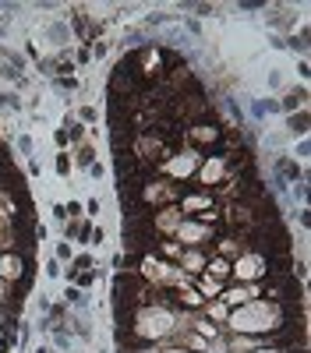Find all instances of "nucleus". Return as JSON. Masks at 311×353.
I'll return each mask as SVG.
<instances>
[{
    "instance_id": "nucleus-35",
    "label": "nucleus",
    "mask_w": 311,
    "mask_h": 353,
    "mask_svg": "<svg viewBox=\"0 0 311 353\" xmlns=\"http://www.w3.org/2000/svg\"><path fill=\"white\" fill-rule=\"evenodd\" d=\"M163 353H188V350H163Z\"/></svg>"
},
{
    "instance_id": "nucleus-6",
    "label": "nucleus",
    "mask_w": 311,
    "mask_h": 353,
    "mask_svg": "<svg viewBox=\"0 0 311 353\" xmlns=\"http://www.w3.org/2000/svg\"><path fill=\"white\" fill-rule=\"evenodd\" d=\"M173 237L180 240V247H184V244H188V247H205V244H209V226H202V222H195V219H184Z\"/></svg>"
},
{
    "instance_id": "nucleus-36",
    "label": "nucleus",
    "mask_w": 311,
    "mask_h": 353,
    "mask_svg": "<svg viewBox=\"0 0 311 353\" xmlns=\"http://www.w3.org/2000/svg\"><path fill=\"white\" fill-rule=\"evenodd\" d=\"M0 103H4V95H0Z\"/></svg>"
},
{
    "instance_id": "nucleus-22",
    "label": "nucleus",
    "mask_w": 311,
    "mask_h": 353,
    "mask_svg": "<svg viewBox=\"0 0 311 353\" xmlns=\"http://www.w3.org/2000/svg\"><path fill=\"white\" fill-rule=\"evenodd\" d=\"M57 88H60V92H75L78 88L75 74H57Z\"/></svg>"
},
{
    "instance_id": "nucleus-23",
    "label": "nucleus",
    "mask_w": 311,
    "mask_h": 353,
    "mask_svg": "<svg viewBox=\"0 0 311 353\" xmlns=\"http://www.w3.org/2000/svg\"><path fill=\"white\" fill-rule=\"evenodd\" d=\"M75 282H78V290H85V286H92V282H96V272H92V269H85V272H78V276H75Z\"/></svg>"
},
{
    "instance_id": "nucleus-5",
    "label": "nucleus",
    "mask_w": 311,
    "mask_h": 353,
    "mask_svg": "<svg viewBox=\"0 0 311 353\" xmlns=\"http://www.w3.org/2000/svg\"><path fill=\"white\" fill-rule=\"evenodd\" d=\"M149 222H152L156 237H173V233H177V226L184 222V212L177 209V205H166V209H156Z\"/></svg>"
},
{
    "instance_id": "nucleus-26",
    "label": "nucleus",
    "mask_w": 311,
    "mask_h": 353,
    "mask_svg": "<svg viewBox=\"0 0 311 353\" xmlns=\"http://www.w3.org/2000/svg\"><path fill=\"white\" fill-rule=\"evenodd\" d=\"M205 311H209V314H216V318H230L227 304H205Z\"/></svg>"
},
{
    "instance_id": "nucleus-9",
    "label": "nucleus",
    "mask_w": 311,
    "mask_h": 353,
    "mask_svg": "<svg viewBox=\"0 0 311 353\" xmlns=\"http://www.w3.org/2000/svg\"><path fill=\"white\" fill-rule=\"evenodd\" d=\"M212 198H216L212 191H205V187H195L191 195H184V205H177V209L184 212V215H191V219H195L198 212H209V209H216V205H212Z\"/></svg>"
},
{
    "instance_id": "nucleus-1",
    "label": "nucleus",
    "mask_w": 311,
    "mask_h": 353,
    "mask_svg": "<svg viewBox=\"0 0 311 353\" xmlns=\"http://www.w3.org/2000/svg\"><path fill=\"white\" fill-rule=\"evenodd\" d=\"M290 307L283 304H272V300H255V304H244V311H233L230 318V329L233 332H276L283 322H290Z\"/></svg>"
},
{
    "instance_id": "nucleus-20",
    "label": "nucleus",
    "mask_w": 311,
    "mask_h": 353,
    "mask_svg": "<svg viewBox=\"0 0 311 353\" xmlns=\"http://www.w3.org/2000/svg\"><path fill=\"white\" fill-rule=\"evenodd\" d=\"M64 300H68V304H75V307H85V293H81L78 286H68V293H64Z\"/></svg>"
},
{
    "instance_id": "nucleus-30",
    "label": "nucleus",
    "mask_w": 311,
    "mask_h": 353,
    "mask_svg": "<svg viewBox=\"0 0 311 353\" xmlns=\"http://www.w3.org/2000/svg\"><path fill=\"white\" fill-rule=\"evenodd\" d=\"M57 258L68 262V258H71V244H60V247H57Z\"/></svg>"
},
{
    "instance_id": "nucleus-27",
    "label": "nucleus",
    "mask_w": 311,
    "mask_h": 353,
    "mask_svg": "<svg viewBox=\"0 0 311 353\" xmlns=\"http://www.w3.org/2000/svg\"><path fill=\"white\" fill-rule=\"evenodd\" d=\"M0 307H11V286L0 279Z\"/></svg>"
},
{
    "instance_id": "nucleus-31",
    "label": "nucleus",
    "mask_w": 311,
    "mask_h": 353,
    "mask_svg": "<svg viewBox=\"0 0 311 353\" xmlns=\"http://www.w3.org/2000/svg\"><path fill=\"white\" fill-rule=\"evenodd\" d=\"M68 141H71V138H68V131L60 127V131H57V145H60V148H68Z\"/></svg>"
},
{
    "instance_id": "nucleus-29",
    "label": "nucleus",
    "mask_w": 311,
    "mask_h": 353,
    "mask_svg": "<svg viewBox=\"0 0 311 353\" xmlns=\"http://www.w3.org/2000/svg\"><path fill=\"white\" fill-rule=\"evenodd\" d=\"M81 120L92 124V120H96V110H92V106H81Z\"/></svg>"
},
{
    "instance_id": "nucleus-33",
    "label": "nucleus",
    "mask_w": 311,
    "mask_h": 353,
    "mask_svg": "<svg viewBox=\"0 0 311 353\" xmlns=\"http://www.w3.org/2000/svg\"><path fill=\"white\" fill-rule=\"evenodd\" d=\"M64 233H68V240H71V237H78V222H68V226H64Z\"/></svg>"
},
{
    "instance_id": "nucleus-17",
    "label": "nucleus",
    "mask_w": 311,
    "mask_h": 353,
    "mask_svg": "<svg viewBox=\"0 0 311 353\" xmlns=\"http://www.w3.org/2000/svg\"><path fill=\"white\" fill-rule=\"evenodd\" d=\"M156 251H159L163 258H180V251H184V247H180V244H173V240H159V244H156Z\"/></svg>"
},
{
    "instance_id": "nucleus-15",
    "label": "nucleus",
    "mask_w": 311,
    "mask_h": 353,
    "mask_svg": "<svg viewBox=\"0 0 311 353\" xmlns=\"http://www.w3.org/2000/svg\"><path fill=\"white\" fill-rule=\"evenodd\" d=\"M304 99H308L304 88H290L287 99H283V110H290V113H294V110H304Z\"/></svg>"
},
{
    "instance_id": "nucleus-2",
    "label": "nucleus",
    "mask_w": 311,
    "mask_h": 353,
    "mask_svg": "<svg viewBox=\"0 0 311 353\" xmlns=\"http://www.w3.org/2000/svg\"><path fill=\"white\" fill-rule=\"evenodd\" d=\"M180 198V187H177V180H170V177H163V180H145L135 195H131V202H138V205H145V209H166V205H173Z\"/></svg>"
},
{
    "instance_id": "nucleus-24",
    "label": "nucleus",
    "mask_w": 311,
    "mask_h": 353,
    "mask_svg": "<svg viewBox=\"0 0 311 353\" xmlns=\"http://www.w3.org/2000/svg\"><path fill=\"white\" fill-rule=\"evenodd\" d=\"M57 173H60V177H68V173H71V159H68V152H60V155H57Z\"/></svg>"
},
{
    "instance_id": "nucleus-34",
    "label": "nucleus",
    "mask_w": 311,
    "mask_h": 353,
    "mask_svg": "<svg viewBox=\"0 0 311 353\" xmlns=\"http://www.w3.org/2000/svg\"><path fill=\"white\" fill-rule=\"evenodd\" d=\"M0 322H7V307H0Z\"/></svg>"
},
{
    "instance_id": "nucleus-16",
    "label": "nucleus",
    "mask_w": 311,
    "mask_h": 353,
    "mask_svg": "<svg viewBox=\"0 0 311 353\" xmlns=\"http://www.w3.org/2000/svg\"><path fill=\"white\" fill-rule=\"evenodd\" d=\"M290 135H308V110H297V113H290Z\"/></svg>"
},
{
    "instance_id": "nucleus-12",
    "label": "nucleus",
    "mask_w": 311,
    "mask_h": 353,
    "mask_svg": "<svg viewBox=\"0 0 311 353\" xmlns=\"http://www.w3.org/2000/svg\"><path fill=\"white\" fill-rule=\"evenodd\" d=\"M244 251H247V244H244V240H237V237H220L212 254H220V258H240Z\"/></svg>"
},
{
    "instance_id": "nucleus-10",
    "label": "nucleus",
    "mask_w": 311,
    "mask_h": 353,
    "mask_svg": "<svg viewBox=\"0 0 311 353\" xmlns=\"http://www.w3.org/2000/svg\"><path fill=\"white\" fill-rule=\"evenodd\" d=\"M159 166H163L166 173H191V170H198V152H195V148H188V152H180V155L163 159Z\"/></svg>"
},
{
    "instance_id": "nucleus-28",
    "label": "nucleus",
    "mask_w": 311,
    "mask_h": 353,
    "mask_svg": "<svg viewBox=\"0 0 311 353\" xmlns=\"http://www.w3.org/2000/svg\"><path fill=\"white\" fill-rule=\"evenodd\" d=\"M78 240H92V226L88 222H78Z\"/></svg>"
},
{
    "instance_id": "nucleus-3",
    "label": "nucleus",
    "mask_w": 311,
    "mask_h": 353,
    "mask_svg": "<svg viewBox=\"0 0 311 353\" xmlns=\"http://www.w3.org/2000/svg\"><path fill=\"white\" fill-rule=\"evenodd\" d=\"M28 276H32V269H28V254H21V251H0V279L7 282H21V286H28Z\"/></svg>"
},
{
    "instance_id": "nucleus-4",
    "label": "nucleus",
    "mask_w": 311,
    "mask_h": 353,
    "mask_svg": "<svg viewBox=\"0 0 311 353\" xmlns=\"http://www.w3.org/2000/svg\"><path fill=\"white\" fill-rule=\"evenodd\" d=\"M230 276H237V279H244V282H255L258 276H265V258L255 254V251H244L240 258L230 262Z\"/></svg>"
},
{
    "instance_id": "nucleus-37",
    "label": "nucleus",
    "mask_w": 311,
    "mask_h": 353,
    "mask_svg": "<svg viewBox=\"0 0 311 353\" xmlns=\"http://www.w3.org/2000/svg\"><path fill=\"white\" fill-rule=\"evenodd\" d=\"M50 353H53V350H50Z\"/></svg>"
},
{
    "instance_id": "nucleus-14",
    "label": "nucleus",
    "mask_w": 311,
    "mask_h": 353,
    "mask_svg": "<svg viewBox=\"0 0 311 353\" xmlns=\"http://www.w3.org/2000/svg\"><path fill=\"white\" fill-rule=\"evenodd\" d=\"M198 293H202V297H220V293H223V282L209 279V276L202 272V276H198Z\"/></svg>"
},
{
    "instance_id": "nucleus-8",
    "label": "nucleus",
    "mask_w": 311,
    "mask_h": 353,
    "mask_svg": "<svg viewBox=\"0 0 311 353\" xmlns=\"http://www.w3.org/2000/svg\"><path fill=\"white\" fill-rule=\"evenodd\" d=\"M184 138L191 141V145H216V141L223 138V127H216V124H209V120H198V124H188L184 127Z\"/></svg>"
},
{
    "instance_id": "nucleus-18",
    "label": "nucleus",
    "mask_w": 311,
    "mask_h": 353,
    "mask_svg": "<svg viewBox=\"0 0 311 353\" xmlns=\"http://www.w3.org/2000/svg\"><path fill=\"white\" fill-rule=\"evenodd\" d=\"M230 346L233 350H240V353H247V350H255V346H262V339H240L237 332L230 336Z\"/></svg>"
},
{
    "instance_id": "nucleus-13",
    "label": "nucleus",
    "mask_w": 311,
    "mask_h": 353,
    "mask_svg": "<svg viewBox=\"0 0 311 353\" xmlns=\"http://www.w3.org/2000/svg\"><path fill=\"white\" fill-rule=\"evenodd\" d=\"M205 276H209V279H220V282H227V279H230V258H220V254H209V262H205Z\"/></svg>"
},
{
    "instance_id": "nucleus-11",
    "label": "nucleus",
    "mask_w": 311,
    "mask_h": 353,
    "mask_svg": "<svg viewBox=\"0 0 311 353\" xmlns=\"http://www.w3.org/2000/svg\"><path fill=\"white\" fill-rule=\"evenodd\" d=\"M251 297H255V286H223V293H220V300L227 304V307H237V304H251Z\"/></svg>"
},
{
    "instance_id": "nucleus-19",
    "label": "nucleus",
    "mask_w": 311,
    "mask_h": 353,
    "mask_svg": "<svg viewBox=\"0 0 311 353\" xmlns=\"http://www.w3.org/2000/svg\"><path fill=\"white\" fill-rule=\"evenodd\" d=\"M75 159H78V166H92V163H96V148H92V145H81Z\"/></svg>"
},
{
    "instance_id": "nucleus-7",
    "label": "nucleus",
    "mask_w": 311,
    "mask_h": 353,
    "mask_svg": "<svg viewBox=\"0 0 311 353\" xmlns=\"http://www.w3.org/2000/svg\"><path fill=\"white\" fill-rule=\"evenodd\" d=\"M209 254H212V244H205V247H184L180 251V272H191V276H202L205 272V262H209Z\"/></svg>"
},
{
    "instance_id": "nucleus-21",
    "label": "nucleus",
    "mask_w": 311,
    "mask_h": 353,
    "mask_svg": "<svg viewBox=\"0 0 311 353\" xmlns=\"http://www.w3.org/2000/svg\"><path fill=\"white\" fill-rule=\"evenodd\" d=\"M64 131H68V138H71V141H81V138H85V131H81V124H78L75 117H68V127H64Z\"/></svg>"
},
{
    "instance_id": "nucleus-32",
    "label": "nucleus",
    "mask_w": 311,
    "mask_h": 353,
    "mask_svg": "<svg viewBox=\"0 0 311 353\" xmlns=\"http://www.w3.org/2000/svg\"><path fill=\"white\" fill-rule=\"evenodd\" d=\"M92 57L99 60V57H106V43H96V50H92Z\"/></svg>"
},
{
    "instance_id": "nucleus-25",
    "label": "nucleus",
    "mask_w": 311,
    "mask_h": 353,
    "mask_svg": "<svg viewBox=\"0 0 311 353\" xmlns=\"http://www.w3.org/2000/svg\"><path fill=\"white\" fill-rule=\"evenodd\" d=\"M279 173H283V177H290V180H297V166H294V163H287V159H279Z\"/></svg>"
}]
</instances>
